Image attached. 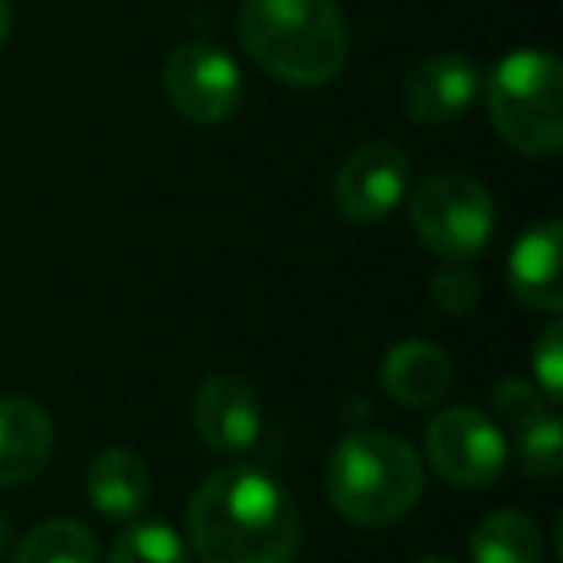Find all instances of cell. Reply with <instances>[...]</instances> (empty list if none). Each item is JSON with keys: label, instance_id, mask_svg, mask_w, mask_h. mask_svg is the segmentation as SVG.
<instances>
[{"label": "cell", "instance_id": "1", "mask_svg": "<svg viewBox=\"0 0 563 563\" xmlns=\"http://www.w3.org/2000/svg\"><path fill=\"white\" fill-rule=\"evenodd\" d=\"M201 563H294L301 548L298 501L258 467H220L197 483L186 514Z\"/></svg>", "mask_w": 563, "mask_h": 563}, {"label": "cell", "instance_id": "2", "mask_svg": "<svg viewBox=\"0 0 563 563\" xmlns=\"http://www.w3.org/2000/svg\"><path fill=\"white\" fill-rule=\"evenodd\" d=\"M240 43L274 81L329 86L347 66V24L336 0H243Z\"/></svg>", "mask_w": 563, "mask_h": 563}, {"label": "cell", "instance_id": "3", "mask_svg": "<svg viewBox=\"0 0 563 563\" xmlns=\"http://www.w3.org/2000/svg\"><path fill=\"white\" fill-rule=\"evenodd\" d=\"M324 490L340 517L363 529H383L417 509L424 463L417 448L394 432H352L332 452Z\"/></svg>", "mask_w": 563, "mask_h": 563}, {"label": "cell", "instance_id": "4", "mask_svg": "<svg viewBox=\"0 0 563 563\" xmlns=\"http://www.w3.org/2000/svg\"><path fill=\"white\" fill-rule=\"evenodd\" d=\"M486 112L506 147L548 158L563 147V66L548 51H509L486 78Z\"/></svg>", "mask_w": 563, "mask_h": 563}, {"label": "cell", "instance_id": "5", "mask_svg": "<svg viewBox=\"0 0 563 563\" xmlns=\"http://www.w3.org/2000/svg\"><path fill=\"white\" fill-rule=\"evenodd\" d=\"M409 224L444 263H471L494 235V197L463 170L429 174L409 197Z\"/></svg>", "mask_w": 563, "mask_h": 563}, {"label": "cell", "instance_id": "6", "mask_svg": "<svg viewBox=\"0 0 563 563\" xmlns=\"http://www.w3.org/2000/svg\"><path fill=\"white\" fill-rule=\"evenodd\" d=\"M429 467L460 490H486L501 478L509 460V440L490 413L471 406L440 409L424 429Z\"/></svg>", "mask_w": 563, "mask_h": 563}, {"label": "cell", "instance_id": "7", "mask_svg": "<svg viewBox=\"0 0 563 563\" xmlns=\"http://www.w3.org/2000/svg\"><path fill=\"white\" fill-rule=\"evenodd\" d=\"M163 93L181 120L197 128H217L240 109L243 74L224 47L209 40H189L166 55Z\"/></svg>", "mask_w": 563, "mask_h": 563}, {"label": "cell", "instance_id": "8", "mask_svg": "<svg viewBox=\"0 0 563 563\" xmlns=\"http://www.w3.org/2000/svg\"><path fill=\"white\" fill-rule=\"evenodd\" d=\"M409 189V158L394 143H363L340 163L332 197L336 209L352 224H378L386 220Z\"/></svg>", "mask_w": 563, "mask_h": 563}, {"label": "cell", "instance_id": "9", "mask_svg": "<svg viewBox=\"0 0 563 563\" xmlns=\"http://www.w3.org/2000/svg\"><path fill=\"white\" fill-rule=\"evenodd\" d=\"M494 413L509 429L517 460L529 478H555L563 467V429L552 401L525 378H501L490 394Z\"/></svg>", "mask_w": 563, "mask_h": 563}, {"label": "cell", "instance_id": "10", "mask_svg": "<svg viewBox=\"0 0 563 563\" xmlns=\"http://www.w3.org/2000/svg\"><path fill=\"white\" fill-rule=\"evenodd\" d=\"M194 429L209 452L243 455L263 432V401L240 375H209L197 386Z\"/></svg>", "mask_w": 563, "mask_h": 563}, {"label": "cell", "instance_id": "11", "mask_svg": "<svg viewBox=\"0 0 563 563\" xmlns=\"http://www.w3.org/2000/svg\"><path fill=\"white\" fill-rule=\"evenodd\" d=\"M483 93V74L467 55H432L409 70L401 86V109L417 124H452Z\"/></svg>", "mask_w": 563, "mask_h": 563}, {"label": "cell", "instance_id": "12", "mask_svg": "<svg viewBox=\"0 0 563 563\" xmlns=\"http://www.w3.org/2000/svg\"><path fill=\"white\" fill-rule=\"evenodd\" d=\"M563 224L540 220L509 251V290L525 309L555 317L563 309Z\"/></svg>", "mask_w": 563, "mask_h": 563}, {"label": "cell", "instance_id": "13", "mask_svg": "<svg viewBox=\"0 0 563 563\" xmlns=\"http://www.w3.org/2000/svg\"><path fill=\"white\" fill-rule=\"evenodd\" d=\"M55 424L40 401L0 398V490L24 486L51 463Z\"/></svg>", "mask_w": 563, "mask_h": 563}, {"label": "cell", "instance_id": "14", "mask_svg": "<svg viewBox=\"0 0 563 563\" xmlns=\"http://www.w3.org/2000/svg\"><path fill=\"white\" fill-rule=\"evenodd\" d=\"M452 360L432 340H401L386 352L378 367V383L398 406L429 409L452 390Z\"/></svg>", "mask_w": 563, "mask_h": 563}, {"label": "cell", "instance_id": "15", "mask_svg": "<svg viewBox=\"0 0 563 563\" xmlns=\"http://www.w3.org/2000/svg\"><path fill=\"white\" fill-rule=\"evenodd\" d=\"M86 490L97 514L128 521V517H135L151 501L147 463L135 452H128V448H104V452H97L93 463H89Z\"/></svg>", "mask_w": 563, "mask_h": 563}, {"label": "cell", "instance_id": "16", "mask_svg": "<svg viewBox=\"0 0 563 563\" xmlns=\"http://www.w3.org/2000/svg\"><path fill=\"white\" fill-rule=\"evenodd\" d=\"M471 563H544L540 525L521 509H494L467 540Z\"/></svg>", "mask_w": 563, "mask_h": 563}, {"label": "cell", "instance_id": "17", "mask_svg": "<svg viewBox=\"0 0 563 563\" xmlns=\"http://www.w3.org/2000/svg\"><path fill=\"white\" fill-rule=\"evenodd\" d=\"M12 563H97V537L89 525L55 517L27 532Z\"/></svg>", "mask_w": 563, "mask_h": 563}, {"label": "cell", "instance_id": "18", "mask_svg": "<svg viewBox=\"0 0 563 563\" xmlns=\"http://www.w3.org/2000/svg\"><path fill=\"white\" fill-rule=\"evenodd\" d=\"M109 563H189V548L170 525L140 521L112 540Z\"/></svg>", "mask_w": 563, "mask_h": 563}, {"label": "cell", "instance_id": "19", "mask_svg": "<svg viewBox=\"0 0 563 563\" xmlns=\"http://www.w3.org/2000/svg\"><path fill=\"white\" fill-rule=\"evenodd\" d=\"M478 294H483V282L471 271L467 263H444L440 271H432L429 278V298L440 313L463 317L478 306Z\"/></svg>", "mask_w": 563, "mask_h": 563}, {"label": "cell", "instance_id": "20", "mask_svg": "<svg viewBox=\"0 0 563 563\" xmlns=\"http://www.w3.org/2000/svg\"><path fill=\"white\" fill-rule=\"evenodd\" d=\"M532 375H537V390H544L548 401L563 398V324L552 321L532 344Z\"/></svg>", "mask_w": 563, "mask_h": 563}, {"label": "cell", "instance_id": "21", "mask_svg": "<svg viewBox=\"0 0 563 563\" xmlns=\"http://www.w3.org/2000/svg\"><path fill=\"white\" fill-rule=\"evenodd\" d=\"M9 35H12V4L9 0H0V47L9 43Z\"/></svg>", "mask_w": 563, "mask_h": 563}, {"label": "cell", "instance_id": "22", "mask_svg": "<svg viewBox=\"0 0 563 563\" xmlns=\"http://www.w3.org/2000/svg\"><path fill=\"white\" fill-rule=\"evenodd\" d=\"M9 544H12V521L0 514V552H9Z\"/></svg>", "mask_w": 563, "mask_h": 563}, {"label": "cell", "instance_id": "23", "mask_svg": "<svg viewBox=\"0 0 563 563\" xmlns=\"http://www.w3.org/2000/svg\"><path fill=\"white\" fill-rule=\"evenodd\" d=\"M417 563H455V560H448V555H421Z\"/></svg>", "mask_w": 563, "mask_h": 563}]
</instances>
